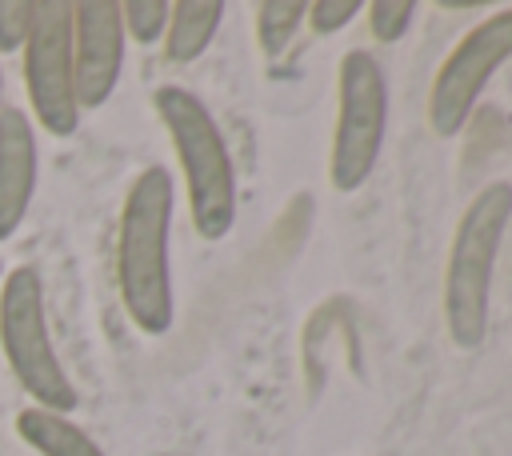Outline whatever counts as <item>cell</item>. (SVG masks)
Instances as JSON below:
<instances>
[{
    "instance_id": "obj_1",
    "label": "cell",
    "mask_w": 512,
    "mask_h": 456,
    "mask_svg": "<svg viewBox=\"0 0 512 456\" xmlns=\"http://www.w3.org/2000/svg\"><path fill=\"white\" fill-rule=\"evenodd\" d=\"M172 212L176 180L168 168L148 164L124 192L116 228V284L124 312L148 336H164L176 316L172 292Z\"/></svg>"
},
{
    "instance_id": "obj_2",
    "label": "cell",
    "mask_w": 512,
    "mask_h": 456,
    "mask_svg": "<svg viewBox=\"0 0 512 456\" xmlns=\"http://www.w3.org/2000/svg\"><path fill=\"white\" fill-rule=\"evenodd\" d=\"M512 228V184L488 180L460 212L444 260L440 284V312L444 332L460 352H476L488 340L492 316V280L504 236Z\"/></svg>"
},
{
    "instance_id": "obj_3",
    "label": "cell",
    "mask_w": 512,
    "mask_h": 456,
    "mask_svg": "<svg viewBox=\"0 0 512 456\" xmlns=\"http://www.w3.org/2000/svg\"><path fill=\"white\" fill-rule=\"evenodd\" d=\"M152 104H156V116L172 140V152L184 176L192 228L200 240L216 244L236 224V164H232L228 140L212 108L180 84H160Z\"/></svg>"
},
{
    "instance_id": "obj_4",
    "label": "cell",
    "mask_w": 512,
    "mask_h": 456,
    "mask_svg": "<svg viewBox=\"0 0 512 456\" xmlns=\"http://www.w3.org/2000/svg\"><path fill=\"white\" fill-rule=\"evenodd\" d=\"M0 348L16 384L36 400L32 408L68 416L80 404V392L52 344L44 280L32 264H16L0 284Z\"/></svg>"
},
{
    "instance_id": "obj_5",
    "label": "cell",
    "mask_w": 512,
    "mask_h": 456,
    "mask_svg": "<svg viewBox=\"0 0 512 456\" xmlns=\"http://www.w3.org/2000/svg\"><path fill=\"white\" fill-rule=\"evenodd\" d=\"M388 136V72L368 48H348L336 64V128L328 180L336 192H356L380 164Z\"/></svg>"
},
{
    "instance_id": "obj_6",
    "label": "cell",
    "mask_w": 512,
    "mask_h": 456,
    "mask_svg": "<svg viewBox=\"0 0 512 456\" xmlns=\"http://www.w3.org/2000/svg\"><path fill=\"white\" fill-rule=\"evenodd\" d=\"M508 60H512V4L476 20L440 60L428 88V124L440 140H452L468 128L480 96Z\"/></svg>"
},
{
    "instance_id": "obj_7",
    "label": "cell",
    "mask_w": 512,
    "mask_h": 456,
    "mask_svg": "<svg viewBox=\"0 0 512 456\" xmlns=\"http://www.w3.org/2000/svg\"><path fill=\"white\" fill-rule=\"evenodd\" d=\"M24 88L32 120L48 136H72L80 128V104L72 88V4L36 0L32 32L24 40Z\"/></svg>"
},
{
    "instance_id": "obj_8",
    "label": "cell",
    "mask_w": 512,
    "mask_h": 456,
    "mask_svg": "<svg viewBox=\"0 0 512 456\" xmlns=\"http://www.w3.org/2000/svg\"><path fill=\"white\" fill-rule=\"evenodd\" d=\"M124 24L116 0L72 4V88L80 112L112 100L124 72Z\"/></svg>"
},
{
    "instance_id": "obj_9",
    "label": "cell",
    "mask_w": 512,
    "mask_h": 456,
    "mask_svg": "<svg viewBox=\"0 0 512 456\" xmlns=\"http://www.w3.org/2000/svg\"><path fill=\"white\" fill-rule=\"evenodd\" d=\"M36 168H40V152H36L32 116L4 104L0 112V240L20 232L36 196Z\"/></svg>"
},
{
    "instance_id": "obj_10",
    "label": "cell",
    "mask_w": 512,
    "mask_h": 456,
    "mask_svg": "<svg viewBox=\"0 0 512 456\" xmlns=\"http://www.w3.org/2000/svg\"><path fill=\"white\" fill-rule=\"evenodd\" d=\"M220 20H224L220 0H176L168 12V28H164V56L172 64L200 60L208 44L216 40Z\"/></svg>"
},
{
    "instance_id": "obj_11",
    "label": "cell",
    "mask_w": 512,
    "mask_h": 456,
    "mask_svg": "<svg viewBox=\"0 0 512 456\" xmlns=\"http://www.w3.org/2000/svg\"><path fill=\"white\" fill-rule=\"evenodd\" d=\"M16 436L40 456H108L80 424L44 408H24L16 416Z\"/></svg>"
},
{
    "instance_id": "obj_12",
    "label": "cell",
    "mask_w": 512,
    "mask_h": 456,
    "mask_svg": "<svg viewBox=\"0 0 512 456\" xmlns=\"http://www.w3.org/2000/svg\"><path fill=\"white\" fill-rule=\"evenodd\" d=\"M308 4L304 0H260L256 4V44L268 60H276L300 32Z\"/></svg>"
},
{
    "instance_id": "obj_13",
    "label": "cell",
    "mask_w": 512,
    "mask_h": 456,
    "mask_svg": "<svg viewBox=\"0 0 512 456\" xmlns=\"http://www.w3.org/2000/svg\"><path fill=\"white\" fill-rule=\"evenodd\" d=\"M364 12H368V32H372L376 44H400L416 24L420 4H412V0H372V4H364Z\"/></svg>"
},
{
    "instance_id": "obj_14",
    "label": "cell",
    "mask_w": 512,
    "mask_h": 456,
    "mask_svg": "<svg viewBox=\"0 0 512 456\" xmlns=\"http://www.w3.org/2000/svg\"><path fill=\"white\" fill-rule=\"evenodd\" d=\"M168 12H172L168 0H128V4H120L124 36H132L136 44H156L168 28Z\"/></svg>"
},
{
    "instance_id": "obj_15",
    "label": "cell",
    "mask_w": 512,
    "mask_h": 456,
    "mask_svg": "<svg viewBox=\"0 0 512 456\" xmlns=\"http://www.w3.org/2000/svg\"><path fill=\"white\" fill-rule=\"evenodd\" d=\"M360 12H364V0H316V4H308L304 20L312 24L316 36H336V32L348 28Z\"/></svg>"
},
{
    "instance_id": "obj_16",
    "label": "cell",
    "mask_w": 512,
    "mask_h": 456,
    "mask_svg": "<svg viewBox=\"0 0 512 456\" xmlns=\"http://www.w3.org/2000/svg\"><path fill=\"white\" fill-rule=\"evenodd\" d=\"M36 0H0V52H20L32 32Z\"/></svg>"
},
{
    "instance_id": "obj_17",
    "label": "cell",
    "mask_w": 512,
    "mask_h": 456,
    "mask_svg": "<svg viewBox=\"0 0 512 456\" xmlns=\"http://www.w3.org/2000/svg\"><path fill=\"white\" fill-rule=\"evenodd\" d=\"M0 112H4V76H0Z\"/></svg>"
},
{
    "instance_id": "obj_18",
    "label": "cell",
    "mask_w": 512,
    "mask_h": 456,
    "mask_svg": "<svg viewBox=\"0 0 512 456\" xmlns=\"http://www.w3.org/2000/svg\"><path fill=\"white\" fill-rule=\"evenodd\" d=\"M0 276H4V260H0Z\"/></svg>"
}]
</instances>
